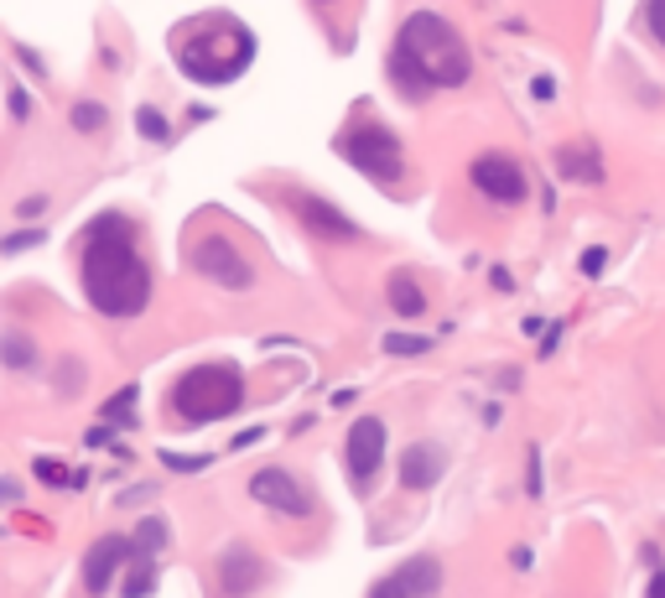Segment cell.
I'll use <instances>...</instances> for the list:
<instances>
[{
    "instance_id": "obj_1",
    "label": "cell",
    "mask_w": 665,
    "mask_h": 598,
    "mask_svg": "<svg viewBox=\"0 0 665 598\" xmlns=\"http://www.w3.org/2000/svg\"><path fill=\"white\" fill-rule=\"evenodd\" d=\"M78 282L84 297L95 302L104 317H141L151 302V265L141 256V235L125 214H99L84 235V256H78Z\"/></svg>"
},
{
    "instance_id": "obj_2",
    "label": "cell",
    "mask_w": 665,
    "mask_h": 598,
    "mask_svg": "<svg viewBox=\"0 0 665 598\" xmlns=\"http://www.w3.org/2000/svg\"><path fill=\"white\" fill-rule=\"evenodd\" d=\"M474 78V52H468V37L437 16V11H416L405 16L401 37H396V52H390V84L401 99H427L431 89H457Z\"/></svg>"
},
{
    "instance_id": "obj_3",
    "label": "cell",
    "mask_w": 665,
    "mask_h": 598,
    "mask_svg": "<svg viewBox=\"0 0 665 598\" xmlns=\"http://www.w3.org/2000/svg\"><path fill=\"white\" fill-rule=\"evenodd\" d=\"M177 63L198 84H229L244 73V63L255 58V37L235 22V16H209V22H188L177 32Z\"/></svg>"
},
{
    "instance_id": "obj_4",
    "label": "cell",
    "mask_w": 665,
    "mask_h": 598,
    "mask_svg": "<svg viewBox=\"0 0 665 598\" xmlns=\"http://www.w3.org/2000/svg\"><path fill=\"white\" fill-rule=\"evenodd\" d=\"M166 401H172V416L183 427H203V422L235 416L244 407V375L224 359H209V364H192L188 375H177Z\"/></svg>"
},
{
    "instance_id": "obj_5",
    "label": "cell",
    "mask_w": 665,
    "mask_h": 598,
    "mask_svg": "<svg viewBox=\"0 0 665 598\" xmlns=\"http://www.w3.org/2000/svg\"><path fill=\"white\" fill-rule=\"evenodd\" d=\"M338 151H343L364 177H375L380 188H401L405 151H401V141H396V130H390V125H380V120H359L354 130L338 141Z\"/></svg>"
},
{
    "instance_id": "obj_6",
    "label": "cell",
    "mask_w": 665,
    "mask_h": 598,
    "mask_svg": "<svg viewBox=\"0 0 665 598\" xmlns=\"http://www.w3.org/2000/svg\"><path fill=\"white\" fill-rule=\"evenodd\" d=\"M250 500H261L265 510L276 515H291V521H308L317 515V489L297 469H261L250 478Z\"/></svg>"
},
{
    "instance_id": "obj_7",
    "label": "cell",
    "mask_w": 665,
    "mask_h": 598,
    "mask_svg": "<svg viewBox=\"0 0 665 598\" xmlns=\"http://www.w3.org/2000/svg\"><path fill=\"white\" fill-rule=\"evenodd\" d=\"M188 261H192V271H198L203 282H214V287H229V291H250V287H255V265L244 261V256H239L224 235L192 239Z\"/></svg>"
},
{
    "instance_id": "obj_8",
    "label": "cell",
    "mask_w": 665,
    "mask_h": 598,
    "mask_svg": "<svg viewBox=\"0 0 665 598\" xmlns=\"http://www.w3.org/2000/svg\"><path fill=\"white\" fill-rule=\"evenodd\" d=\"M343 469L354 478V489H369L385 469V422L380 416H359L343 437Z\"/></svg>"
},
{
    "instance_id": "obj_9",
    "label": "cell",
    "mask_w": 665,
    "mask_h": 598,
    "mask_svg": "<svg viewBox=\"0 0 665 598\" xmlns=\"http://www.w3.org/2000/svg\"><path fill=\"white\" fill-rule=\"evenodd\" d=\"M286 209L302 219V229L312 239H332V245H354L359 239L354 219L343 214V209H332L328 198H317V192H286Z\"/></svg>"
},
{
    "instance_id": "obj_10",
    "label": "cell",
    "mask_w": 665,
    "mask_h": 598,
    "mask_svg": "<svg viewBox=\"0 0 665 598\" xmlns=\"http://www.w3.org/2000/svg\"><path fill=\"white\" fill-rule=\"evenodd\" d=\"M468 177H474V188L484 192V198H494V203H504V209L525 198V172H520V162H515V157H504V151L478 157Z\"/></svg>"
},
{
    "instance_id": "obj_11",
    "label": "cell",
    "mask_w": 665,
    "mask_h": 598,
    "mask_svg": "<svg viewBox=\"0 0 665 598\" xmlns=\"http://www.w3.org/2000/svg\"><path fill=\"white\" fill-rule=\"evenodd\" d=\"M437 583H442L437 557H411V562H401V568H390V573L369 588V598H431L437 594Z\"/></svg>"
},
{
    "instance_id": "obj_12",
    "label": "cell",
    "mask_w": 665,
    "mask_h": 598,
    "mask_svg": "<svg viewBox=\"0 0 665 598\" xmlns=\"http://www.w3.org/2000/svg\"><path fill=\"white\" fill-rule=\"evenodd\" d=\"M218 598H250L255 588H261V577H265V562H261V551H250V547H229L224 557H218Z\"/></svg>"
},
{
    "instance_id": "obj_13",
    "label": "cell",
    "mask_w": 665,
    "mask_h": 598,
    "mask_svg": "<svg viewBox=\"0 0 665 598\" xmlns=\"http://www.w3.org/2000/svg\"><path fill=\"white\" fill-rule=\"evenodd\" d=\"M125 562H130V541H125V536H104V541H95L89 557H84V588L99 598L120 577Z\"/></svg>"
},
{
    "instance_id": "obj_14",
    "label": "cell",
    "mask_w": 665,
    "mask_h": 598,
    "mask_svg": "<svg viewBox=\"0 0 665 598\" xmlns=\"http://www.w3.org/2000/svg\"><path fill=\"white\" fill-rule=\"evenodd\" d=\"M448 469V448L442 443H411V453L401 458V484L405 489H431Z\"/></svg>"
},
{
    "instance_id": "obj_15",
    "label": "cell",
    "mask_w": 665,
    "mask_h": 598,
    "mask_svg": "<svg viewBox=\"0 0 665 598\" xmlns=\"http://www.w3.org/2000/svg\"><path fill=\"white\" fill-rule=\"evenodd\" d=\"M385 297H390V308H396V317H411V323H416V317L427 312V291H422L416 282H411V271H396V276L385 282Z\"/></svg>"
},
{
    "instance_id": "obj_16",
    "label": "cell",
    "mask_w": 665,
    "mask_h": 598,
    "mask_svg": "<svg viewBox=\"0 0 665 598\" xmlns=\"http://www.w3.org/2000/svg\"><path fill=\"white\" fill-rule=\"evenodd\" d=\"M556 162H562V172H567V177H588V183H598V177H603V172H598L593 146H562V151H556Z\"/></svg>"
},
{
    "instance_id": "obj_17",
    "label": "cell",
    "mask_w": 665,
    "mask_h": 598,
    "mask_svg": "<svg viewBox=\"0 0 665 598\" xmlns=\"http://www.w3.org/2000/svg\"><path fill=\"white\" fill-rule=\"evenodd\" d=\"M0 354H5V364H11V370H32V364H37V359H32V338H16V334H5Z\"/></svg>"
},
{
    "instance_id": "obj_18",
    "label": "cell",
    "mask_w": 665,
    "mask_h": 598,
    "mask_svg": "<svg viewBox=\"0 0 665 598\" xmlns=\"http://www.w3.org/2000/svg\"><path fill=\"white\" fill-rule=\"evenodd\" d=\"M136 125H141V136H151V141H166V136H172V130H166V120L156 115L151 104H146L141 115H136Z\"/></svg>"
},
{
    "instance_id": "obj_19",
    "label": "cell",
    "mask_w": 665,
    "mask_h": 598,
    "mask_svg": "<svg viewBox=\"0 0 665 598\" xmlns=\"http://www.w3.org/2000/svg\"><path fill=\"white\" fill-rule=\"evenodd\" d=\"M644 22H650V37L665 48V0H644Z\"/></svg>"
},
{
    "instance_id": "obj_20",
    "label": "cell",
    "mask_w": 665,
    "mask_h": 598,
    "mask_svg": "<svg viewBox=\"0 0 665 598\" xmlns=\"http://www.w3.org/2000/svg\"><path fill=\"white\" fill-rule=\"evenodd\" d=\"M73 125H78V130H99V125H104V110H99V104H78V110H73Z\"/></svg>"
},
{
    "instance_id": "obj_21",
    "label": "cell",
    "mask_w": 665,
    "mask_h": 598,
    "mask_svg": "<svg viewBox=\"0 0 665 598\" xmlns=\"http://www.w3.org/2000/svg\"><path fill=\"white\" fill-rule=\"evenodd\" d=\"M385 349H390V354H422L427 338H385Z\"/></svg>"
},
{
    "instance_id": "obj_22",
    "label": "cell",
    "mask_w": 665,
    "mask_h": 598,
    "mask_svg": "<svg viewBox=\"0 0 665 598\" xmlns=\"http://www.w3.org/2000/svg\"><path fill=\"white\" fill-rule=\"evenodd\" d=\"M37 474H42V478H52L58 489H63V478H68V474H63V469H58V463H52V458H42V463H37Z\"/></svg>"
},
{
    "instance_id": "obj_23",
    "label": "cell",
    "mask_w": 665,
    "mask_h": 598,
    "mask_svg": "<svg viewBox=\"0 0 665 598\" xmlns=\"http://www.w3.org/2000/svg\"><path fill=\"white\" fill-rule=\"evenodd\" d=\"M650 598H665V573H661V577H650Z\"/></svg>"
}]
</instances>
